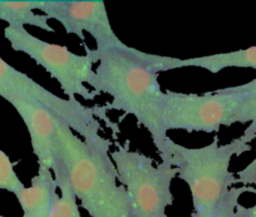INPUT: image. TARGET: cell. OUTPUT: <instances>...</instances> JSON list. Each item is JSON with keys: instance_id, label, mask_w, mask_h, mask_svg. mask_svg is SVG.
I'll use <instances>...</instances> for the list:
<instances>
[{"instance_id": "6da1fadb", "label": "cell", "mask_w": 256, "mask_h": 217, "mask_svg": "<svg viewBox=\"0 0 256 217\" xmlns=\"http://www.w3.org/2000/svg\"><path fill=\"white\" fill-rule=\"evenodd\" d=\"M98 66L88 86L98 96L107 93L112 102L106 110H123L136 117L140 124L151 133L157 151L168 136L161 132L158 112L164 92L158 83V73L176 69V58L144 53L123 46L117 48H96Z\"/></svg>"}, {"instance_id": "7a4b0ae2", "label": "cell", "mask_w": 256, "mask_h": 217, "mask_svg": "<svg viewBox=\"0 0 256 217\" xmlns=\"http://www.w3.org/2000/svg\"><path fill=\"white\" fill-rule=\"evenodd\" d=\"M251 146L240 138L228 144H218V138L201 148H188L166 140L160 157H167L177 171V177L188 184L194 211L191 217H234L238 200L244 192H254L251 186L230 188L238 178L228 171L234 156L250 151Z\"/></svg>"}, {"instance_id": "3957f363", "label": "cell", "mask_w": 256, "mask_h": 217, "mask_svg": "<svg viewBox=\"0 0 256 217\" xmlns=\"http://www.w3.org/2000/svg\"><path fill=\"white\" fill-rule=\"evenodd\" d=\"M60 164L54 177L63 174L90 217H134L126 188L117 184L110 154V140L100 137L86 142L66 123L58 120Z\"/></svg>"}, {"instance_id": "277c9868", "label": "cell", "mask_w": 256, "mask_h": 217, "mask_svg": "<svg viewBox=\"0 0 256 217\" xmlns=\"http://www.w3.org/2000/svg\"><path fill=\"white\" fill-rule=\"evenodd\" d=\"M110 158L118 181L126 188L134 217H164L166 208L174 204L172 180L177 171L167 157L154 166V160L130 150V142L116 143Z\"/></svg>"}, {"instance_id": "5b68a950", "label": "cell", "mask_w": 256, "mask_h": 217, "mask_svg": "<svg viewBox=\"0 0 256 217\" xmlns=\"http://www.w3.org/2000/svg\"><path fill=\"white\" fill-rule=\"evenodd\" d=\"M246 98L238 87L204 94L164 92L158 112V126L164 136L174 130L187 132H218L221 126L235 123V116Z\"/></svg>"}, {"instance_id": "8992f818", "label": "cell", "mask_w": 256, "mask_h": 217, "mask_svg": "<svg viewBox=\"0 0 256 217\" xmlns=\"http://www.w3.org/2000/svg\"><path fill=\"white\" fill-rule=\"evenodd\" d=\"M4 36L14 50L28 54L58 80L68 100H76V97L80 96L86 100H93L98 96L84 86L94 76L93 64L98 62L94 49L84 46L86 54L78 56L68 50L67 46L46 43L29 33L26 28L16 26H6Z\"/></svg>"}, {"instance_id": "52a82bcc", "label": "cell", "mask_w": 256, "mask_h": 217, "mask_svg": "<svg viewBox=\"0 0 256 217\" xmlns=\"http://www.w3.org/2000/svg\"><path fill=\"white\" fill-rule=\"evenodd\" d=\"M0 97L6 100L14 97L33 98L50 110L59 120L72 130L80 133L86 142L100 138V120L96 118V107H86L82 103L58 97L42 87L30 77L12 66L0 56Z\"/></svg>"}, {"instance_id": "ba28073f", "label": "cell", "mask_w": 256, "mask_h": 217, "mask_svg": "<svg viewBox=\"0 0 256 217\" xmlns=\"http://www.w3.org/2000/svg\"><path fill=\"white\" fill-rule=\"evenodd\" d=\"M42 12L49 19H56L68 34H76L84 40V33L94 38L96 48H117L123 46L113 32L106 4L103 2H43Z\"/></svg>"}, {"instance_id": "9c48e42d", "label": "cell", "mask_w": 256, "mask_h": 217, "mask_svg": "<svg viewBox=\"0 0 256 217\" xmlns=\"http://www.w3.org/2000/svg\"><path fill=\"white\" fill-rule=\"evenodd\" d=\"M23 120L30 136L32 148L42 168L54 174L60 164L59 158L58 118L33 98L14 97L8 100Z\"/></svg>"}, {"instance_id": "30bf717a", "label": "cell", "mask_w": 256, "mask_h": 217, "mask_svg": "<svg viewBox=\"0 0 256 217\" xmlns=\"http://www.w3.org/2000/svg\"><path fill=\"white\" fill-rule=\"evenodd\" d=\"M23 217H48L58 196V184L53 172L38 167V174L32 178V184L16 196Z\"/></svg>"}, {"instance_id": "8fae6325", "label": "cell", "mask_w": 256, "mask_h": 217, "mask_svg": "<svg viewBox=\"0 0 256 217\" xmlns=\"http://www.w3.org/2000/svg\"><path fill=\"white\" fill-rule=\"evenodd\" d=\"M198 66L210 73H218L226 68H254L256 69V46L230 52V53L214 54L198 58L180 59V68Z\"/></svg>"}, {"instance_id": "7c38bea8", "label": "cell", "mask_w": 256, "mask_h": 217, "mask_svg": "<svg viewBox=\"0 0 256 217\" xmlns=\"http://www.w3.org/2000/svg\"><path fill=\"white\" fill-rule=\"evenodd\" d=\"M42 6L43 2H0V20L6 22L8 26H32L53 33L54 28L49 26L48 16L34 13L42 10Z\"/></svg>"}, {"instance_id": "4fadbf2b", "label": "cell", "mask_w": 256, "mask_h": 217, "mask_svg": "<svg viewBox=\"0 0 256 217\" xmlns=\"http://www.w3.org/2000/svg\"><path fill=\"white\" fill-rule=\"evenodd\" d=\"M238 87V90L246 93V98L236 113L235 123L250 122L248 127L240 137L244 143L250 144L251 140L256 137V80Z\"/></svg>"}, {"instance_id": "5bb4252c", "label": "cell", "mask_w": 256, "mask_h": 217, "mask_svg": "<svg viewBox=\"0 0 256 217\" xmlns=\"http://www.w3.org/2000/svg\"><path fill=\"white\" fill-rule=\"evenodd\" d=\"M54 178L58 184L60 194L54 206L52 207L48 217H77L78 214H80V208H78V200L73 190L70 188L67 178L63 174H58Z\"/></svg>"}, {"instance_id": "9a60e30c", "label": "cell", "mask_w": 256, "mask_h": 217, "mask_svg": "<svg viewBox=\"0 0 256 217\" xmlns=\"http://www.w3.org/2000/svg\"><path fill=\"white\" fill-rule=\"evenodd\" d=\"M16 164L10 161L8 154L0 150V190L12 192L18 196L26 186L14 171Z\"/></svg>"}, {"instance_id": "2e32d148", "label": "cell", "mask_w": 256, "mask_h": 217, "mask_svg": "<svg viewBox=\"0 0 256 217\" xmlns=\"http://www.w3.org/2000/svg\"><path fill=\"white\" fill-rule=\"evenodd\" d=\"M242 184L244 186H250L256 184V158L246 166L242 171L238 174V184Z\"/></svg>"}, {"instance_id": "e0dca14e", "label": "cell", "mask_w": 256, "mask_h": 217, "mask_svg": "<svg viewBox=\"0 0 256 217\" xmlns=\"http://www.w3.org/2000/svg\"><path fill=\"white\" fill-rule=\"evenodd\" d=\"M235 217H256V204L252 207H242L238 204Z\"/></svg>"}, {"instance_id": "ac0fdd59", "label": "cell", "mask_w": 256, "mask_h": 217, "mask_svg": "<svg viewBox=\"0 0 256 217\" xmlns=\"http://www.w3.org/2000/svg\"><path fill=\"white\" fill-rule=\"evenodd\" d=\"M77 217H82V214H78V216Z\"/></svg>"}, {"instance_id": "d6986e66", "label": "cell", "mask_w": 256, "mask_h": 217, "mask_svg": "<svg viewBox=\"0 0 256 217\" xmlns=\"http://www.w3.org/2000/svg\"><path fill=\"white\" fill-rule=\"evenodd\" d=\"M0 217H4V216H0Z\"/></svg>"}, {"instance_id": "ffe728a7", "label": "cell", "mask_w": 256, "mask_h": 217, "mask_svg": "<svg viewBox=\"0 0 256 217\" xmlns=\"http://www.w3.org/2000/svg\"><path fill=\"white\" fill-rule=\"evenodd\" d=\"M164 217H168V216H164Z\"/></svg>"}, {"instance_id": "44dd1931", "label": "cell", "mask_w": 256, "mask_h": 217, "mask_svg": "<svg viewBox=\"0 0 256 217\" xmlns=\"http://www.w3.org/2000/svg\"><path fill=\"white\" fill-rule=\"evenodd\" d=\"M234 217H235V214H234Z\"/></svg>"}]
</instances>
